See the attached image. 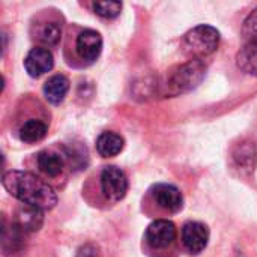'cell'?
I'll list each match as a JSON object with an SVG mask.
<instances>
[{
    "label": "cell",
    "instance_id": "cell-1",
    "mask_svg": "<svg viewBox=\"0 0 257 257\" xmlns=\"http://www.w3.org/2000/svg\"><path fill=\"white\" fill-rule=\"evenodd\" d=\"M3 188L23 205L51 211L57 205V193L51 184L27 170H11L2 176Z\"/></svg>",
    "mask_w": 257,
    "mask_h": 257
},
{
    "label": "cell",
    "instance_id": "cell-2",
    "mask_svg": "<svg viewBox=\"0 0 257 257\" xmlns=\"http://www.w3.org/2000/svg\"><path fill=\"white\" fill-rule=\"evenodd\" d=\"M128 187V178L123 170L116 166H104L87 178L83 187V197L93 206H113L123 200Z\"/></svg>",
    "mask_w": 257,
    "mask_h": 257
},
{
    "label": "cell",
    "instance_id": "cell-3",
    "mask_svg": "<svg viewBox=\"0 0 257 257\" xmlns=\"http://www.w3.org/2000/svg\"><path fill=\"white\" fill-rule=\"evenodd\" d=\"M102 51V36L93 29L69 26L63 39V57L71 68L83 69L96 62Z\"/></svg>",
    "mask_w": 257,
    "mask_h": 257
},
{
    "label": "cell",
    "instance_id": "cell-4",
    "mask_svg": "<svg viewBox=\"0 0 257 257\" xmlns=\"http://www.w3.org/2000/svg\"><path fill=\"white\" fill-rule=\"evenodd\" d=\"M17 130L15 134L23 143L41 142L50 128V113L36 99H27L24 107L17 113Z\"/></svg>",
    "mask_w": 257,
    "mask_h": 257
},
{
    "label": "cell",
    "instance_id": "cell-5",
    "mask_svg": "<svg viewBox=\"0 0 257 257\" xmlns=\"http://www.w3.org/2000/svg\"><path fill=\"white\" fill-rule=\"evenodd\" d=\"M75 154L66 148V146H57V148H47L39 151L38 154L32 155V167L35 169V175L42 178L44 181H56L59 182L66 176L68 167L72 166L78 157H74Z\"/></svg>",
    "mask_w": 257,
    "mask_h": 257
},
{
    "label": "cell",
    "instance_id": "cell-6",
    "mask_svg": "<svg viewBox=\"0 0 257 257\" xmlns=\"http://www.w3.org/2000/svg\"><path fill=\"white\" fill-rule=\"evenodd\" d=\"M184 206L181 190L172 184H155L143 197V211L152 217H167L178 214Z\"/></svg>",
    "mask_w": 257,
    "mask_h": 257
},
{
    "label": "cell",
    "instance_id": "cell-7",
    "mask_svg": "<svg viewBox=\"0 0 257 257\" xmlns=\"http://www.w3.org/2000/svg\"><path fill=\"white\" fill-rule=\"evenodd\" d=\"M206 75V63L199 59L176 66L170 71L166 80V93L170 96L184 95L196 89Z\"/></svg>",
    "mask_w": 257,
    "mask_h": 257
},
{
    "label": "cell",
    "instance_id": "cell-8",
    "mask_svg": "<svg viewBox=\"0 0 257 257\" xmlns=\"http://www.w3.org/2000/svg\"><path fill=\"white\" fill-rule=\"evenodd\" d=\"M63 33V17L54 9H45L36 14L30 23V36L39 47H54L60 42Z\"/></svg>",
    "mask_w": 257,
    "mask_h": 257
},
{
    "label": "cell",
    "instance_id": "cell-9",
    "mask_svg": "<svg viewBox=\"0 0 257 257\" xmlns=\"http://www.w3.org/2000/svg\"><path fill=\"white\" fill-rule=\"evenodd\" d=\"M178 242V230L173 221L167 218L154 220L145 233V245L146 250L160 257L163 254H172L176 248Z\"/></svg>",
    "mask_w": 257,
    "mask_h": 257
},
{
    "label": "cell",
    "instance_id": "cell-10",
    "mask_svg": "<svg viewBox=\"0 0 257 257\" xmlns=\"http://www.w3.org/2000/svg\"><path fill=\"white\" fill-rule=\"evenodd\" d=\"M220 45V32L208 24H199L184 36V51L193 57L203 60L206 56L217 51Z\"/></svg>",
    "mask_w": 257,
    "mask_h": 257
},
{
    "label": "cell",
    "instance_id": "cell-11",
    "mask_svg": "<svg viewBox=\"0 0 257 257\" xmlns=\"http://www.w3.org/2000/svg\"><path fill=\"white\" fill-rule=\"evenodd\" d=\"M209 241V229L200 221H188L182 227V244L190 254L202 253Z\"/></svg>",
    "mask_w": 257,
    "mask_h": 257
},
{
    "label": "cell",
    "instance_id": "cell-12",
    "mask_svg": "<svg viewBox=\"0 0 257 257\" xmlns=\"http://www.w3.org/2000/svg\"><path fill=\"white\" fill-rule=\"evenodd\" d=\"M54 66V57L53 53L45 48V47H39L36 45L35 48H32L26 59H24V68L27 71V74L33 78H38L47 72H50Z\"/></svg>",
    "mask_w": 257,
    "mask_h": 257
},
{
    "label": "cell",
    "instance_id": "cell-13",
    "mask_svg": "<svg viewBox=\"0 0 257 257\" xmlns=\"http://www.w3.org/2000/svg\"><path fill=\"white\" fill-rule=\"evenodd\" d=\"M257 161V149L253 142H241L232 149V163L242 175H248L254 170Z\"/></svg>",
    "mask_w": 257,
    "mask_h": 257
},
{
    "label": "cell",
    "instance_id": "cell-14",
    "mask_svg": "<svg viewBox=\"0 0 257 257\" xmlns=\"http://www.w3.org/2000/svg\"><path fill=\"white\" fill-rule=\"evenodd\" d=\"M14 224L23 233L38 232L42 227V224H44V211L21 203V206L15 211Z\"/></svg>",
    "mask_w": 257,
    "mask_h": 257
},
{
    "label": "cell",
    "instance_id": "cell-15",
    "mask_svg": "<svg viewBox=\"0 0 257 257\" xmlns=\"http://www.w3.org/2000/svg\"><path fill=\"white\" fill-rule=\"evenodd\" d=\"M42 92H44L45 99L50 104L59 105L63 102V99L66 98V95L69 92V80L62 74H56L45 81Z\"/></svg>",
    "mask_w": 257,
    "mask_h": 257
},
{
    "label": "cell",
    "instance_id": "cell-16",
    "mask_svg": "<svg viewBox=\"0 0 257 257\" xmlns=\"http://www.w3.org/2000/svg\"><path fill=\"white\" fill-rule=\"evenodd\" d=\"M123 146H125L123 137L113 131H104L96 139V151L104 158H111L119 155Z\"/></svg>",
    "mask_w": 257,
    "mask_h": 257
},
{
    "label": "cell",
    "instance_id": "cell-17",
    "mask_svg": "<svg viewBox=\"0 0 257 257\" xmlns=\"http://www.w3.org/2000/svg\"><path fill=\"white\" fill-rule=\"evenodd\" d=\"M236 65L242 72L257 77V42H247L238 51Z\"/></svg>",
    "mask_w": 257,
    "mask_h": 257
},
{
    "label": "cell",
    "instance_id": "cell-18",
    "mask_svg": "<svg viewBox=\"0 0 257 257\" xmlns=\"http://www.w3.org/2000/svg\"><path fill=\"white\" fill-rule=\"evenodd\" d=\"M93 12L102 18H116L117 15H120L122 11V3L120 2H95L92 5Z\"/></svg>",
    "mask_w": 257,
    "mask_h": 257
},
{
    "label": "cell",
    "instance_id": "cell-19",
    "mask_svg": "<svg viewBox=\"0 0 257 257\" xmlns=\"http://www.w3.org/2000/svg\"><path fill=\"white\" fill-rule=\"evenodd\" d=\"M242 36L247 42H257V8H254L244 20Z\"/></svg>",
    "mask_w": 257,
    "mask_h": 257
}]
</instances>
